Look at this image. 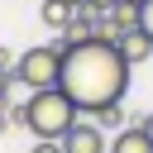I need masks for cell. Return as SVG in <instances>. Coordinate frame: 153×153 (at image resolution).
<instances>
[{"label": "cell", "instance_id": "6da1fadb", "mask_svg": "<svg viewBox=\"0 0 153 153\" xmlns=\"http://www.w3.org/2000/svg\"><path fill=\"white\" fill-rule=\"evenodd\" d=\"M129 81H134V67L124 62L120 43L86 38V43H72V48L62 53V76H57V86L67 91V100H72L81 115H91V110H100V105H110V100H124Z\"/></svg>", "mask_w": 153, "mask_h": 153}, {"label": "cell", "instance_id": "7a4b0ae2", "mask_svg": "<svg viewBox=\"0 0 153 153\" xmlns=\"http://www.w3.org/2000/svg\"><path fill=\"white\" fill-rule=\"evenodd\" d=\"M76 105L67 100V91L62 86H43V91H33L29 100H24V129L33 134V139H62L72 124H76Z\"/></svg>", "mask_w": 153, "mask_h": 153}, {"label": "cell", "instance_id": "3957f363", "mask_svg": "<svg viewBox=\"0 0 153 153\" xmlns=\"http://www.w3.org/2000/svg\"><path fill=\"white\" fill-rule=\"evenodd\" d=\"M57 76H62V48L57 43H33L14 57V81L29 86V91L57 86Z\"/></svg>", "mask_w": 153, "mask_h": 153}, {"label": "cell", "instance_id": "277c9868", "mask_svg": "<svg viewBox=\"0 0 153 153\" xmlns=\"http://www.w3.org/2000/svg\"><path fill=\"white\" fill-rule=\"evenodd\" d=\"M57 143H62V153H110L105 129H100L96 120H86V115H76V124H72Z\"/></svg>", "mask_w": 153, "mask_h": 153}, {"label": "cell", "instance_id": "5b68a950", "mask_svg": "<svg viewBox=\"0 0 153 153\" xmlns=\"http://www.w3.org/2000/svg\"><path fill=\"white\" fill-rule=\"evenodd\" d=\"M96 19H100L96 10H86V5H76V14H72V24H67V29H62V33L53 38V43H57V48L67 53L72 43H86V38H96Z\"/></svg>", "mask_w": 153, "mask_h": 153}, {"label": "cell", "instance_id": "8992f818", "mask_svg": "<svg viewBox=\"0 0 153 153\" xmlns=\"http://www.w3.org/2000/svg\"><path fill=\"white\" fill-rule=\"evenodd\" d=\"M110 153H153V139H148L139 124H124V129H115Z\"/></svg>", "mask_w": 153, "mask_h": 153}, {"label": "cell", "instance_id": "52a82bcc", "mask_svg": "<svg viewBox=\"0 0 153 153\" xmlns=\"http://www.w3.org/2000/svg\"><path fill=\"white\" fill-rule=\"evenodd\" d=\"M120 53H124V62H129V67H139V62H148V57H153V38H148L143 29H134V33H124V38H120Z\"/></svg>", "mask_w": 153, "mask_h": 153}, {"label": "cell", "instance_id": "ba28073f", "mask_svg": "<svg viewBox=\"0 0 153 153\" xmlns=\"http://www.w3.org/2000/svg\"><path fill=\"white\" fill-rule=\"evenodd\" d=\"M86 120H96L100 129H124V124H129V110H124V100H110V105H100V110H91Z\"/></svg>", "mask_w": 153, "mask_h": 153}, {"label": "cell", "instance_id": "9c48e42d", "mask_svg": "<svg viewBox=\"0 0 153 153\" xmlns=\"http://www.w3.org/2000/svg\"><path fill=\"white\" fill-rule=\"evenodd\" d=\"M38 14H43V24H48V29H57V33H62V29L72 24L76 5H62V0H43V10H38Z\"/></svg>", "mask_w": 153, "mask_h": 153}, {"label": "cell", "instance_id": "30bf717a", "mask_svg": "<svg viewBox=\"0 0 153 153\" xmlns=\"http://www.w3.org/2000/svg\"><path fill=\"white\" fill-rule=\"evenodd\" d=\"M139 29L153 38V0H143V5H139Z\"/></svg>", "mask_w": 153, "mask_h": 153}, {"label": "cell", "instance_id": "8fae6325", "mask_svg": "<svg viewBox=\"0 0 153 153\" xmlns=\"http://www.w3.org/2000/svg\"><path fill=\"white\" fill-rule=\"evenodd\" d=\"M10 86H14V67H0V105L10 100Z\"/></svg>", "mask_w": 153, "mask_h": 153}, {"label": "cell", "instance_id": "7c38bea8", "mask_svg": "<svg viewBox=\"0 0 153 153\" xmlns=\"http://www.w3.org/2000/svg\"><path fill=\"white\" fill-rule=\"evenodd\" d=\"M33 153H62L57 139H33Z\"/></svg>", "mask_w": 153, "mask_h": 153}, {"label": "cell", "instance_id": "4fadbf2b", "mask_svg": "<svg viewBox=\"0 0 153 153\" xmlns=\"http://www.w3.org/2000/svg\"><path fill=\"white\" fill-rule=\"evenodd\" d=\"M81 5H86V10H96V14H105V10H110V5H120V0H81Z\"/></svg>", "mask_w": 153, "mask_h": 153}, {"label": "cell", "instance_id": "5bb4252c", "mask_svg": "<svg viewBox=\"0 0 153 153\" xmlns=\"http://www.w3.org/2000/svg\"><path fill=\"white\" fill-rule=\"evenodd\" d=\"M14 129V120H10V105H0V134H10Z\"/></svg>", "mask_w": 153, "mask_h": 153}, {"label": "cell", "instance_id": "9a60e30c", "mask_svg": "<svg viewBox=\"0 0 153 153\" xmlns=\"http://www.w3.org/2000/svg\"><path fill=\"white\" fill-rule=\"evenodd\" d=\"M0 67H14V53H10L5 43H0Z\"/></svg>", "mask_w": 153, "mask_h": 153}, {"label": "cell", "instance_id": "2e32d148", "mask_svg": "<svg viewBox=\"0 0 153 153\" xmlns=\"http://www.w3.org/2000/svg\"><path fill=\"white\" fill-rule=\"evenodd\" d=\"M139 129H143V134H148V139H153V110H148V115H143V120H139Z\"/></svg>", "mask_w": 153, "mask_h": 153}, {"label": "cell", "instance_id": "e0dca14e", "mask_svg": "<svg viewBox=\"0 0 153 153\" xmlns=\"http://www.w3.org/2000/svg\"><path fill=\"white\" fill-rule=\"evenodd\" d=\"M124 5H143V0H124Z\"/></svg>", "mask_w": 153, "mask_h": 153}, {"label": "cell", "instance_id": "ac0fdd59", "mask_svg": "<svg viewBox=\"0 0 153 153\" xmlns=\"http://www.w3.org/2000/svg\"><path fill=\"white\" fill-rule=\"evenodd\" d=\"M62 5H81V0H62Z\"/></svg>", "mask_w": 153, "mask_h": 153}]
</instances>
